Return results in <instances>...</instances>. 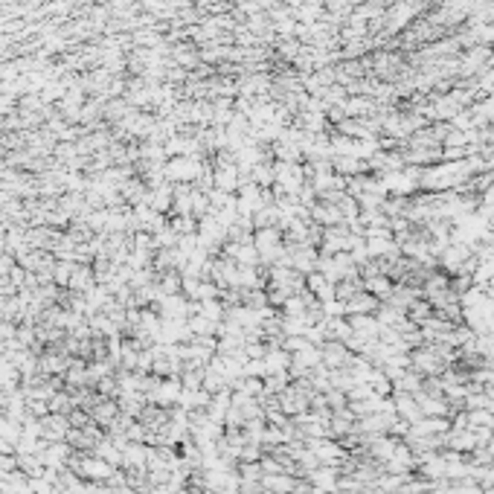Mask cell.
Listing matches in <instances>:
<instances>
[{
	"label": "cell",
	"mask_w": 494,
	"mask_h": 494,
	"mask_svg": "<svg viewBox=\"0 0 494 494\" xmlns=\"http://www.w3.org/2000/svg\"><path fill=\"white\" fill-rule=\"evenodd\" d=\"M344 305H346V314H349V317H352V314H375V312H378V297L366 294V291H358V294L349 297Z\"/></svg>",
	"instance_id": "277c9868"
},
{
	"label": "cell",
	"mask_w": 494,
	"mask_h": 494,
	"mask_svg": "<svg viewBox=\"0 0 494 494\" xmlns=\"http://www.w3.org/2000/svg\"><path fill=\"white\" fill-rule=\"evenodd\" d=\"M485 448H488V454H491V459H494V434H491V439H488V445H485Z\"/></svg>",
	"instance_id": "5b68a950"
},
{
	"label": "cell",
	"mask_w": 494,
	"mask_h": 494,
	"mask_svg": "<svg viewBox=\"0 0 494 494\" xmlns=\"http://www.w3.org/2000/svg\"><path fill=\"white\" fill-rule=\"evenodd\" d=\"M393 405H395V416L405 419L407 424H416L419 419H424V413H422V407H419V401H416L413 393H395Z\"/></svg>",
	"instance_id": "7a4b0ae2"
},
{
	"label": "cell",
	"mask_w": 494,
	"mask_h": 494,
	"mask_svg": "<svg viewBox=\"0 0 494 494\" xmlns=\"http://www.w3.org/2000/svg\"><path fill=\"white\" fill-rule=\"evenodd\" d=\"M90 288H97L94 268H90V265H76V268H73V276H70L67 291H73V294H87Z\"/></svg>",
	"instance_id": "3957f363"
},
{
	"label": "cell",
	"mask_w": 494,
	"mask_h": 494,
	"mask_svg": "<svg viewBox=\"0 0 494 494\" xmlns=\"http://www.w3.org/2000/svg\"><path fill=\"white\" fill-rule=\"evenodd\" d=\"M180 393H183V384L180 378H163L158 384V390L148 393V405H158V407H175L177 401H180Z\"/></svg>",
	"instance_id": "6da1fadb"
}]
</instances>
